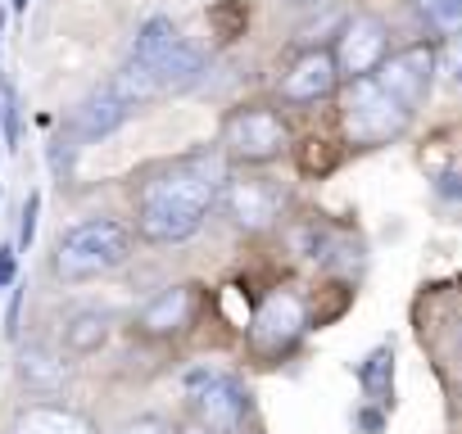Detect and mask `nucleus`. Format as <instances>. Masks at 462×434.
Wrapping results in <instances>:
<instances>
[{"label": "nucleus", "mask_w": 462, "mask_h": 434, "mask_svg": "<svg viewBox=\"0 0 462 434\" xmlns=\"http://www.w3.org/2000/svg\"><path fill=\"white\" fill-rule=\"evenodd\" d=\"M177 41H181L177 23L163 19V14H154V19L141 23V32H136V41H132V59H136V64H159Z\"/></svg>", "instance_id": "obj_18"}, {"label": "nucleus", "mask_w": 462, "mask_h": 434, "mask_svg": "<svg viewBox=\"0 0 462 434\" xmlns=\"http://www.w3.org/2000/svg\"><path fill=\"white\" fill-rule=\"evenodd\" d=\"M358 375H363V393H367V398L390 402V393H394V353H390V348L367 353V362H363Z\"/></svg>", "instance_id": "obj_19"}, {"label": "nucleus", "mask_w": 462, "mask_h": 434, "mask_svg": "<svg viewBox=\"0 0 462 434\" xmlns=\"http://www.w3.org/2000/svg\"><path fill=\"white\" fill-rule=\"evenodd\" d=\"M109 335H114V317L100 312V308H82V312H73V317L64 321V348H69L73 357L100 353V348L109 344Z\"/></svg>", "instance_id": "obj_15"}, {"label": "nucleus", "mask_w": 462, "mask_h": 434, "mask_svg": "<svg viewBox=\"0 0 462 434\" xmlns=\"http://www.w3.org/2000/svg\"><path fill=\"white\" fill-rule=\"evenodd\" d=\"M5 285H14V249L0 245V290Z\"/></svg>", "instance_id": "obj_24"}, {"label": "nucleus", "mask_w": 462, "mask_h": 434, "mask_svg": "<svg viewBox=\"0 0 462 434\" xmlns=\"http://www.w3.org/2000/svg\"><path fill=\"white\" fill-rule=\"evenodd\" d=\"M444 73H448V82H457V86H462V41L444 50Z\"/></svg>", "instance_id": "obj_23"}, {"label": "nucleus", "mask_w": 462, "mask_h": 434, "mask_svg": "<svg viewBox=\"0 0 462 434\" xmlns=\"http://www.w3.org/2000/svg\"><path fill=\"white\" fill-rule=\"evenodd\" d=\"M190 317H195V285H168L136 312V330L150 339H172L190 326Z\"/></svg>", "instance_id": "obj_10"}, {"label": "nucleus", "mask_w": 462, "mask_h": 434, "mask_svg": "<svg viewBox=\"0 0 462 434\" xmlns=\"http://www.w3.org/2000/svg\"><path fill=\"white\" fill-rule=\"evenodd\" d=\"M154 73H159V86H163V95H172V91H186L199 73H204V50L199 46H190V41H177L159 64H150Z\"/></svg>", "instance_id": "obj_16"}, {"label": "nucleus", "mask_w": 462, "mask_h": 434, "mask_svg": "<svg viewBox=\"0 0 462 434\" xmlns=\"http://www.w3.org/2000/svg\"><path fill=\"white\" fill-rule=\"evenodd\" d=\"M19 380L32 393H60L69 384V362L51 344H23V353H19Z\"/></svg>", "instance_id": "obj_14"}, {"label": "nucleus", "mask_w": 462, "mask_h": 434, "mask_svg": "<svg viewBox=\"0 0 462 434\" xmlns=\"http://www.w3.org/2000/svg\"><path fill=\"white\" fill-rule=\"evenodd\" d=\"M222 181L226 172L213 154H195V158H177L159 167L141 185V199H136V236L150 245L190 240L204 227V217L213 212Z\"/></svg>", "instance_id": "obj_1"}, {"label": "nucleus", "mask_w": 462, "mask_h": 434, "mask_svg": "<svg viewBox=\"0 0 462 434\" xmlns=\"http://www.w3.org/2000/svg\"><path fill=\"white\" fill-rule=\"evenodd\" d=\"M132 227L118 217H87V222L69 227L55 245V276L64 285H87L96 276L118 272L132 258Z\"/></svg>", "instance_id": "obj_2"}, {"label": "nucleus", "mask_w": 462, "mask_h": 434, "mask_svg": "<svg viewBox=\"0 0 462 434\" xmlns=\"http://www.w3.org/2000/svg\"><path fill=\"white\" fill-rule=\"evenodd\" d=\"M291 5H318V0H291Z\"/></svg>", "instance_id": "obj_27"}, {"label": "nucleus", "mask_w": 462, "mask_h": 434, "mask_svg": "<svg viewBox=\"0 0 462 434\" xmlns=\"http://www.w3.org/2000/svg\"><path fill=\"white\" fill-rule=\"evenodd\" d=\"M181 389H186V402H190L195 420L208 434H236L250 420V389L231 371L195 366V371H186Z\"/></svg>", "instance_id": "obj_3"}, {"label": "nucleus", "mask_w": 462, "mask_h": 434, "mask_svg": "<svg viewBox=\"0 0 462 434\" xmlns=\"http://www.w3.org/2000/svg\"><path fill=\"white\" fill-rule=\"evenodd\" d=\"M291 145L282 113L273 109H236L222 122V154L236 163H273Z\"/></svg>", "instance_id": "obj_4"}, {"label": "nucleus", "mask_w": 462, "mask_h": 434, "mask_svg": "<svg viewBox=\"0 0 462 434\" xmlns=\"http://www.w3.org/2000/svg\"><path fill=\"white\" fill-rule=\"evenodd\" d=\"M217 203L241 231H273L286 212V190L273 176H226Z\"/></svg>", "instance_id": "obj_6"}, {"label": "nucleus", "mask_w": 462, "mask_h": 434, "mask_svg": "<svg viewBox=\"0 0 462 434\" xmlns=\"http://www.w3.org/2000/svg\"><path fill=\"white\" fill-rule=\"evenodd\" d=\"M19 308H23V290L10 294V312H5V330H10V335H19Z\"/></svg>", "instance_id": "obj_25"}, {"label": "nucleus", "mask_w": 462, "mask_h": 434, "mask_svg": "<svg viewBox=\"0 0 462 434\" xmlns=\"http://www.w3.org/2000/svg\"><path fill=\"white\" fill-rule=\"evenodd\" d=\"M10 434H96V425L64 402H28L14 416Z\"/></svg>", "instance_id": "obj_13"}, {"label": "nucleus", "mask_w": 462, "mask_h": 434, "mask_svg": "<svg viewBox=\"0 0 462 434\" xmlns=\"http://www.w3.org/2000/svg\"><path fill=\"white\" fill-rule=\"evenodd\" d=\"M132 118V104H123L109 86L105 91H96V95H87L78 109H73V136L78 140H105V136H114L123 122Z\"/></svg>", "instance_id": "obj_12"}, {"label": "nucleus", "mask_w": 462, "mask_h": 434, "mask_svg": "<svg viewBox=\"0 0 462 434\" xmlns=\"http://www.w3.org/2000/svg\"><path fill=\"white\" fill-rule=\"evenodd\" d=\"M331 55H336L340 82L372 77V73L385 64V55H390V28H385L381 19H372V14H354V19L340 23Z\"/></svg>", "instance_id": "obj_7"}, {"label": "nucleus", "mask_w": 462, "mask_h": 434, "mask_svg": "<svg viewBox=\"0 0 462 434\" xmlns=\"http://www.w3.org/2000/svg\"><path fill=\"white\" fill-rule=\"evenodd\" d=\"M345 127L358 145H385L408 127V113L376 86V77H358L345 95Z\"/></svg>", "instance_id": "obj_5"}, {"label": "nucleus", "mask_w": 462, "mask_h": 434, "mask_svg": "<svg viewBox=\"0 0 462 434\" xmlns=\"http://www.w3.org/2000/svg\"><path fill=\"white\" fill-rule=\"evenodd\" d=\"M426 5H435V0H421V10H426Z\"/></svg>", "instance_id": "obj_29"}, {"label": "nucleus", "mask_w": 462, "mask_h": 434, "mask_svg": "<svg viewBox=\"0 0 462 434\" xmlns=\"http://www.w3.org/2000/svg\"><path fill=\"white\" fill-rule=\"evenodd\" d=\"M336 86H340L336 55H331V50H304V55L291 64V73L282 77V100H291V104H318V100H327Z\"/></svg>", "instance_id": "obj_9"}, {"label": "nucleus", "mask_w": 462, "mask_h": 434, "mask_svg": "<svg viewBox=\"0 0 462 434\" xmlns=\"http://www.w3.org/2000/svg\"><path fill=\"white\" fill-rule=\"evenodd\" d=\"M118 434H177V425H172L168 416H136V420H127Z\"/></svg>", "instance_id": "obj_21"}, {"label": "nucleus", "mask_w": 462, "mask_h": 434, "mask_svg": "<svg viewBox=\"0 0 462 434\" xmlns=\"http://www.w3.org/2000/svg\"><path fill=\"white\" fill-rule=\"evenodd\" d=\"M10 5H14V10H19V14H23V10H28V0H10Z\"/></svg>", "instance_id": "obj_26"}, {"label": "nucleus", "mask_w": 462, "mask_h": 434, "mask_svg": "<svg viewBox=\"0 0 462 434\" xmlns=\"http://www.w3.org/2000/svg\"><path fill=\"white\" fill-rule=\"evenodd\" d=\"M435 190H439L444 199H457V203H462V172H439Z\"/></svg>", "instance_id": "obj_22"}, {"label": "nucleus", "mask_w": 462, "mask_h": 434, "mask_svg": "<svg viewBox=\"0 0 462 434\" xmlns=\"http://www.w3.org/2000/svg\"><path fill=\"white\" fill-rule=\"evenodd\" d=\"M0 37H5V14H0Z\"/></svg>", "instance_id": "obj_28"}, {"label": "nucleus", "mask_w": 462, "mask_h": 434, "mask_svg": "<svg viewBox=\"0 0 462 434\" xmlns=\"http://www.w3.org/2000/svg\"><path fill=\"white\" fill-rule=\"evenodd\" d=\"M37 217H42V194H28L23 222H19V245H23V249H32V240H37Z\"/></svg>", "instance_id": "obj_20"}, {"label": "nucleus", "mask_w": 462, "mask_h": 434, "mask_svg": "<svg viewBox=\"0 0 462 434\" xmlns=\"http://www.w3.org/2000/svg\"><path fill=\"white\" fill-rule=\"evenodd\" d=\"M304 335V303L295 294H273L259 317H254V348L263 353H282Z\"/></svg>", "instance_id": "obj_11"}, {"label": "nucleus", "mask_w": 462, "mask_h": 434, "mask_svg": "<svg viewBox=\"0 0 462 434\" xmlns=\"http://www.w3.org/2000/svg\"><path fill=\"white\" fill-rule=\"evenodd\" d=\"M376 86L403 109L412 113L426 95H430V82H435V50L430 46H408L399 55H385V64L372 73Z\"/></svg>", "instance_id": "obj_8"}, {"label": "nucleus", "mask_w": 462, "mask_h": 434, "mask_svg": "<svg viewBox=\"0 0 462 434\" xmlns=\"http://www.w3.org/2000/svg\"><path fill=\"white\" fill-rule=\"evenodd\" d=\"M109 91L123 100V104H150V100H159L163 95V86H159V73L150 68V64H136V59H127L118 73H114V82H109Z\"/></svg>", "instance_id": "obj_17"}]
</instances>
